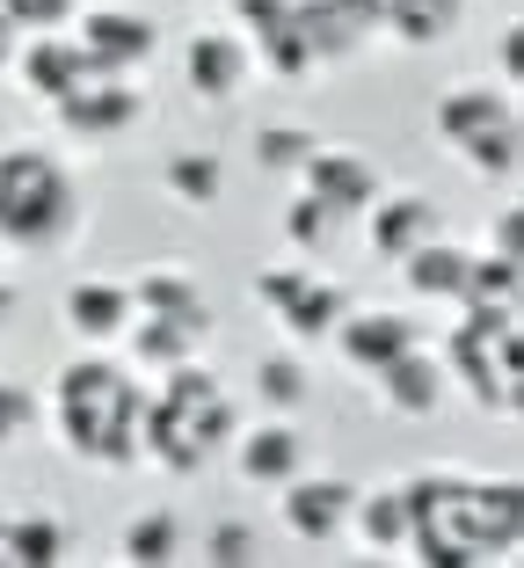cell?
I'll return each instance as SVG.
<instances>
[{"instance_id": "13", "label": "cell", "mask_w": 524, "mask_h": 568, "mask_svg": "<svg viewBox=\"0 0 524 568\" xmlns=\"http://www.w3.org/2000/svg\"><path fill=\"white\" fill-rule=\"evenodd\" d=\"M183 73H189V88H197L204 102L240 95V88H248V37H234V30L197 37V44L183 51Z\"/></svg>"}, {"instance_id": "6", "label": "cell", "mask_w": 524, "mask_h": 568, "mask_svg": "<svg viewBox=\"0 0 524 568\" xmlns=\"http://www.w3.org/2000/svg\"><path fill=\"white\" fill-rule=\"evenodd\" d=\"M16 67H22V81H30V95H44V102L73 95V88H88V81H124V73H102L95 59H88L81 37H59V30H37V44L16 51Z\"/></svg>"}, {"instance_id": "34", "label": "cell", "mask_w": 524, "mask_h": 568, "mask_svg": "<svg viewBox=\"0 0 524 568\" xmlns=\"http://www.w3.org/2000/svg\"><path fill=\"white\" fill-rule=\"evenodd\" d=\"M0 16L16 22V30H66L73 0H0Z\"/></svg>"}, {"instance_id": "11", "label": "cell", "mask_w": 524, "mask_h": 568, "mask_svg": "<svg viewBox=\"0 0 524 568\" xmlns=\"http://www.w3.org/2000/svg\"><path fill=\"white\" fill-rule=\"evenodd\" d=\"M212 335V314H132V357L146 372H175Z\"/></svg>"}, {"instance_id": "1", "label": "cell", "mask_w": 524, "mask_h": 568, "mask_svg": "<svg viewBox=\"0 0 524 568\" xmlns=\"http://www.w3.org/2000/svg\"><path fill=\"white\" fill-rule=\"evenodd\" d=\"M138 423H146V394L138 379H124L117 365L81 357L59 372V430L81 459L95 467H132L138 459Z\"/></svg>"}, {"instance_id": "21", "label": "cell", "mask_w": 524, "mask_h": 568, "mask_svg": "<svg viewBox=\"0 0 524 568\" xmlns=\"http://www.w3.org/2000/svg\"><path fill=\"white\" fill-rule=\"evenodd\" d=\"M350 518L364 532L372 554H401L408 547V496L401 488H372V496H350Z\"/></svg>"}, {"instance_id": "26", "label": "cell", "mask_w": 524, "mask_h": 568, "mask_svg": "<svg viewBox=\"0 0 524 568\" xmlns=\"http://www.w3.org/2000/svg\"><path fill=\"white\" fill-rule=\"evenodd\" d=\"M8 561H16V568L66 561V525H59V518H8Z\"/></svg>"}, {"instance_id": "24", "label": "cell", "mask_w": 524, "mask_h": 568, "mask_svg": "<svg viewBox=\"0 0 524 568\" xmlns=\"http://www.w3.org/2000/svg\"><path fill=\"white\" fill-rule=\"evenodd\" d=\"M517 284H524V270H517V255H466V300L459 306H517Z\"/></svg>"}, {"instance_id": "5", "label": "cell", "mask_w": 524, "mask_h": 568, "mask_svg": "<svg viewBox=\"0 0 524 568\" xmlns=\"http://www.w3.org/2000/svg\"><path fill=\"white\" fill-rule=\"evenodd\" d=\"M81 51L95 59L102 73H132L161 51V22L132 16V8H88L81 16Z\"/></svg>"}, {"instance_id": "33", "label": "cell", "mask_w": 524, "mask_h": 568, "mask_svg": "<svg viewBox=\"0 0 524 568\" xmlns=\"http://www.w3.org/2000/svg\"><path fill=\"white\" fill-rule=\"evenodd\" d=\"M255 525H240V518H226V525H212V532H204V561L212 568H248L255 561Z\"/></svg>"}, {"instance_id": "27", "label": "cell", "mask_w": 524, "mask_h": 568, "mask_svg": "<svg viewBox=\"0 0 524 568\" xmlns=\"http://www.w3.org/2000/svg\"><path fill=\"white\" fill-rule=\"evenodd\" d=\"M336 234H342V212H336L328 197H314V190H306V197L285 212V241H291L299 255H321V248H336Z\"/></svg>"}, {"instance_id": "19", "label": "cell", "mask_w": 524, "mask_h": 568, "mask_svg": "<svg viewBox=\"0 0 524 568\" xmlns=\"http://www.w3.org/2000/svg\"><path fill=\"white\" fill-rule=\"evenodd\" d=\"M401 270H408V284H415L423 300H444V306L466 300V248H452V241H438V234H430L415 255H401Z\"/></svg>"}, {"instance_id": "14", "label": "cell", "mask_w": 524, "mask_h": 568, "mask_svg": "<svg viewBox=\"0 0 524 568\" xmlns=\"http://www.w3.org/2000/svg\"><path fill=\"white\" fill-rule=\"evenodd\" d=\"M372 212V248L387 255V263H401V255H415L430 234H438V204L430 197H387V204H364Z\"/></svg>"}, {"instance_id": "32", "label": "cell", "mask_w": 524, "mask_h": 568, "mask_svg": "<svg viewBox=\"0 0 524 568\" xmlns=\"http://www.w3.org/2000/svg\"><path fill=\"white\" fill-rule=\"evenodd\" d=\"M255 394L270 408H299L306 402V365L299 357H263V372H255Z\"/></svg>"}, {"instance_id": "23", "label": "cell", "mask_w": 524, "mask_h": 568, "mask_svg": "<svg viewBox=\"0 0 524 568\" xmlns=\"http://www.w3.org/2000/svg\"><path fill=\"white\" fill-rule=\"evenodd\" d=\"M379 30L408 37V44H438L459 30V0H387V22Z\"/></svg>"}, {"instance_id": "20", "label": "cell", "mask_w": 524, "mask_h": 568, "mask_svg": "<svg viewBox=\"0 0 524 568\" xmlns=\"http://www.w3.org/2000/svg\"><path fill=\"white\" fill-rule=\"evenodd\" d=\"M342 314H350V292H342V284H328V277H306L277 321H285L299 343H321V335H336V321H342Z\"/></svg>"}, {"instance_id": "2", "label": "cell", "mask_w": 524, "mask_h": 568, "mask_svg": "<svg viewBox=\"0 0 524 568\" xmlns=\"http://www.w3.org/2000/svg\"><path fill=\"white\" fill-rule=\"evenodd\" d=\"M81 226V190L44 146L0 153V248H59Z\"/></svg>"}, {"instance_id": "35", "label": "cell", "mask_w": 524, "mask_h": 568, "mask_svg": "<svg viewBox=\"0 0 524 568\" xmlns=\"http://www.w3.org/2000/svg\"><path fill=\"white\" fill-rule=\"evenodd\" d=\"M306 277H314V263H291V270H263V277H255V300L270 306V314H285V306H291V292H299Z\"/></svg>"}, {"instance_id": "9", "label": "cell", "mask_w": 524, "mask_h": 568, "mask_svg": "<svg viewBox=\"0 0 524 568\" xmlns=\"http://www.w3.org/2000/svg\"><path fill=\"white\" fill-rule=\"evenodd\" d=\"M350 496H357L350 481H328V474L306 481V474H291L285 481V525L299 539H314V547H328V539L350 525Z\"/></svg>"}, {"instance_id": "30", "label": "cell", "mask_w": 524, "mask_h": 568, "mask_svg": "<svg viewBox=\"0 0 524 568\" xmlns=\"http://www.w3.org/2000/svg\"><path fill=\"white\" fill-rule=\"evenodd\" d=\"M255 59H263V67H270L277 81H306V73H314V51H306V37L291 30V16L277 22V30L255 37Z\"/></svg>"}, {"instance_id": "22", "label": "cell", "mask_w": 524, "mask_h": 568, "mask_svg": "<svg viewBox=\"0 0 524 568\" xmlns=\"http://www.w3.org/2000/svg\"><path fill=\"white\" fill-rule=\"evenodd\" d=\"M175 554H183V518L146 510V518L124 525V561H132V568H168Z\"/></svg>"}, {"instance_id": "25", "label": "cell", "mask_w": 524, "mask_h": 568, "mask_svg": "<svg viewBox=\"0 0 524 568\" xmlns=\"http://www.w3.org/2000/svg\"><path fill=\"white\" fill-rule=\"evenodd\" d=\"M219 190H226L219 153H175V161H168V197H175V204L204 212V204H219Z\"/></svg>"}, {"instance_id": "4", "label": "cell", "mask_w": 524, "mask_h": 568, "mask_svg": "<svg viewBox=\"0 0 524 568\" xmlns=\"http://www.w3.org/2000/svg\"><path fill=\"white\" fill-rule=\"evenodd\" d=\"M459 532L466 547L489 561V554H517L524 539V488L517 481H466L459 496Z\"/></svg>"}, {"instance_id": "40", "label": "cell", "mask_w": 524, "mask_h": 568, "mask_svg": "<svg viewBox=\"0 0 524 568\" xmlns=\"http://www.w3.org/2000/svg\"><path fill=\"white\" fill-rule=\"evenodd\" d=\"M517 59H524V37L503 30V81H517Z\"/></svg>"}, {"instance_id": "7", "label": "cell", "mask_w": 524, "mask_h": 568, "mask_svg": "<svg viewBox=\"0 0 524 568\" xmlns=\"http://www.w3.org/2000/svg\"><path fill=\"white\" fill-rule=\"evenodd\" d=\"M51 110H59V124H66L73 139H117V132H132V124L146 118V95H138L132 73H124V81H88V88H73V95H59Z\"/></svg>"}, {"instance_id": "36", "label": "cell", "mask_w": 524, "mask_h": 568, "mask_svg": "<svg viewBox=\"0 0 524 568\" xmlns=\"http://www.w3.org/2000/svg\"><path fill=\"white\" fill-rule=\"evenodd\" d=\"M30 423H37V402L22 394L16 379H0V445H8V437H22Z\"/></svg>"}, {"instance_id": "31", "label": "cell", "mask_w": 524, "mask_h": 568, "mask_svg": "<svg viewBox=\"0 0 524 568\" xmlns=\"http://www.w3.org/2000/svg\"><path fill=\"white\" fill-rule=\"evenodd\" d=\"M321 146V139L306 132V124H270V132H255V161L270 168V175H299V161Z\"/></svg>"}, {"instance_id": "29", "label": "cell", "mask_w": 524, "mask_h": 568, "mask_svg": "<svg viewBox=\"0 0 524 568\" xmlns=\"http://www.w3.org/2000/svg\"><path fill=\"white\" fill-rule=\"evenodd\" d=\"M132 314H212V306L197 300V284H189V277H175V270H153V277H138Z\"/></svg>"}, {"instance_id": "15", "label": "cell", "mask_w": 524, "mask_h": 568, "mask_svg": "<svg viewBox=\"0 0 524 568\" xmlns=\"http://www.w3.org/2000/svg\"><path fill=\"white\" fill-rule=\"evenodd\" d=\"M503 118H517L510 110V88H489V81H466V88H452V95L438 102V139L444 146H459V139H474V132H489V124H503Z\"/></svg>"}, {"instance_id": "8", "label": "cell", "mask_w": 524, "mask_h": 568, "mask_svg": "<svg viewBox=\"0 0 524 568\" xmlns=\"http://www.w3.org/2000/svg\"><path fill=\"white\" fill-rule=\"evenodd\" d=\"M299 183L314 190V197H328L342 219H350V212H364V204L379 197V168L357 161V153H342V146H314V153L299 161Z\"/></svg>"}, {"instance_id": "42", "label": "cell", "mask_w": 524, "mask_h": 568, "mask_svg": "<svg viewBox=\"0 0 524 568\" xmlns=\"http://www.w3.org/2000/svg\"><path fill=\"white\" fill-rule=\"evenodd\" d=\"M0 561H8V518H0Z\"/></svg>"}, {"instance_id": "18", "label": "cell", "mask_w": 524, "mask_h": 568, "mask_svg": "<svg viewBox=\"0 0 524 568\" xmlns=\"http://www.w3.org/2000/svg\"><path fill=\"white\" fill-rule=\"evenodd\" d=\"M66 328L88 343H110V335L132 328V284H73L66 292Z\"/></svg>"}, {"instance_id": "41", "label": "cell", "mask_w": 524, "mask_h": 568, "mask_svg": "<svg viewBox=\"0 0 524 568\" xmlns=\"http://www.w3.org/2000/svg\"><path fill=\"white\" fill-rule=\"evenodd\" d=\"M16 306H22V292H16V284H0V321L16 314Z\"/></svg>"}, {"instance_id": "10", "label": "cell", "mask_w": 524, "mask_h": 568, "mask_svg": "<svg viewBox=\"0 0 524 568\" xmlns=\"http://www.w3.org/2000/svg\"><path fill=\"white\" fill-rule=\"evenodd\" d=\"M336 343H342V357H350L357 372H379V365H393L401 351L423 343V321H408V314H342Z\"/></svg>"}, {"instance_id": "3", "label": "cell", "mask_w": 524, "mask_h": 568, "mask_svg": "<svg viewBox=\"0 0 524 568\" xmlns=\"http://www.w3.org/2000/svg\"><path fill=\"white\" fill-rule=\"evenodd\" d=\"M444 379H466L481 408H517V306H466L444 335Z\"/></svg>"}, {"instance_id": "16", "label": "cell", "mask_w": 524, "mask_h": 568, "mask_svg": "<svg viewBox=\"0 0 524 568\" xmlns=\"http://www.w3.org/2000/svg\"><path fill=\"white\" fill-rule=\"evenodd\" d=\"M291 30L306 37L314 67H342V59L364 44V30L342 16V0H291Z\"/></svg>"}, {"instance_id": "37", "label": "cell", "mask_w": 524, "mask_h": 568, "mask_svg": "<svg viewBox=\"0 0 524 568\" xmlns=\"http://www.w3.org/2000/svg\"><path fill=\"white\" fill-rule=\"evenodd\" d=\"M495 255H517V263H524V212H517V204L495 212Z\"/></svg>"}, {"instance_id": "28", "label": "cell", "mask_w": 524, "mask_h": 568, "mask_svg": "<svg viewBox=\"0 0 524 568\" xmlns=\"http://www.w3.org/2000/svg\"><path fill=\"white\" fill-rule=\"evenodd\" d=\"M459 153H466V168L474 175H495V183H510L517 175V118H503V124H489V132H474V139H459Z\"/></svg>"}, {"instance_id": "38", "label": "cell", "mask_w": 524, "mask_h": 568, "mask_svg": "<svg viewBox=\"0 0 524 568\" xmlns=\"http://www.w3.org/2000/svg\"><path fill=\"white\" fill-rule=\"evenodd\" d=\"M342 16H350V22H357V30L372 37V30H379V22H387V0H342Z\"/></svg>"}, {"instance_id": "39", "label": "cell", "mask_w": 524, "mask_h": 568, "mask_svg": "<svg viewBox=\"0 0 524 568\" xmlns=\"http://www.w3.org/2000/svg\"><path fill=\"white\" fill-rule=\"evenodd\" d=\"M16 51H22V30H16V22H8V16H0V73L16 67Z\"/></svg>"}, {"instance_id": "12", "label": "cell", "mask_w": 524, "mask_h": 568, "mask_svg": "<svg viewBox=\"0 0 524 568\" xmlns=\"http://www.w3.org/2000/svg\"><path fill=\"white\" fill-rule=\"evenodd\" d=\"M372 379H379V402H387L393 416H430V408L444 402V357H430L423 343L401 351L393 365H379Z\"/></svg>"}, {"instance_id": "17", "label": "cell", "mask_w": 524, "mask_h": 568, "mask_svg": "<svg viewBox=\"0 0 524 568\" xmlns=\"http://www.w3.org/2000/svg\"><path fill=\"white\" fill-rule=\"evenodd\" d=\"M299 467H306V437L291 430V423H263V430L240 437V474H248V481L285 488Z\"/></svg>"}]
</instances>
